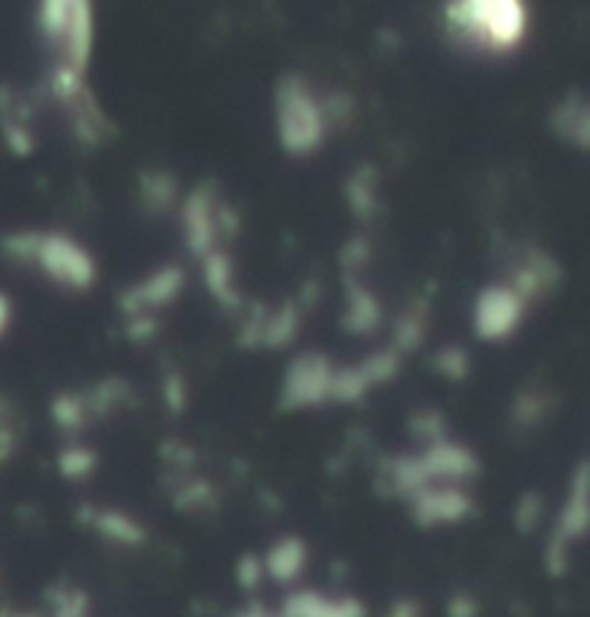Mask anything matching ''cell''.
Returning a JSON list of instances; mask_svg holds the SVG:
<instances>
[{
    "mask_svg": "<svg viewBox=\"0 0 590 617\" xmlns=\"http://www.w3.org/2000/svg\"><path fill=\"white\" fill-rule=\"evenodd\" d=\"M329 130L326 105L317 101L311 87L297 76H289L277 84V136L286 153L309 157L323 145Z\"/></svg>",
    "mask_w": 590,
    "mask_h": 617,
    "instance_id": "cell-2",
    "label": "cell"
},
{
    "mask_svg": "<svg viewBox=\"0 0 590 617\" xmlns=\"http://www.w3.org/2000/svg\"><path fill=\"white\" fill-rule=\"evenodd\" d=\"M277 617H363L354 597H326L320 591H294Z\"/></svg>",
    "mask_w": 590,
    "mask_h": 617,
    "instance_id": "cell-9",
    "label": "cell"
},
{
    "mask_svg": "<svg viewBox=\"0 0 590 617\" xmlns=\"http://www.w3.org/2000/svg\"><path fill=\"white\" fill-rule=\"evenodd\" d=\"M470 508V497L458 485H429L412 497V511L423 526H450L464 519Z\"/></svg>",
    "mask_w": 590,
    "mask_h": 617,
    "instance_id": "cell-6",
    "label": "cell"
},
{
    "mask_svg": "<svg viewBox=\"0 0 590 617\" xmlns=\"http://www.w3.org/2000/svg\"><path fill=\"white\" fill-rule=\"evenodd\" d=\"M144 197L153 199L156 206H168L170 197H173V182H170L164 173H153V182H150V188L144 191Z\"/></svg>",
    "mask_w": 590,
    "mask_h": 617,
    "instance_id": "cell-22",
    "label": "cell"
},
{
    "mask_svg": "<svg viewBox=\"0 0 590 617\" xmlns=\"http://www.w3.org/2000/svg\"><path fill=\"white\" fill-rule=\"evenodd\" d=\"M452 36L470 38L481 50L510 52L524 41L528 9L516 0H467L447 7Z\"/></svg>",
    "mask_w": 590,
    "mask_h": 617,
    "instance_id": "cell-1",
    "label": "cell"
},
{
    "mask_svg": "<svg viewBox=\"0 0 590 617\" xmlns=\"http://www.w3.org/2000/svg\"><path fill=\"white\" fill-rule=\"evenodd\" d=\"M204 280L211 286V291L217 295L222 303L228 306H237L239 303V295L233 289V266L228 260V255L222 251H211V255H204Z\"/></svg>",
    "mask_w": 590,
    "mask_h": 617,
    "instance_id": "cell-14",
    "label": "cell"
},
{
    "mask_svg": "<svg viewBox=\"0 0 590 617\" xmlns=\"http://www.w3.org/2000/svg\"><path fill=\"white\" fill-rule=\"evenodd\" d=\"M61 468L67 476H87V470L92 468V454L90 450H67L61 456Z\"/></svg>",
    "mask_w": 590,
    "mask_h": 617,
    "instance_id": "cell-21",
    "label": "cell"
},
{
    "mask_svg": "<svg viewBox=\"0 0 590 617\" xmlns=\"http://www.w3.org/2000/svg\"><path fill=\"white\" fill-rule=\"evenodd\" d=\"M182 291V271L168 266V269H159L156 275H150L144 283L127 289L124 295V309L133 315H141L150 306H164L177 298Z\"/></svg>",
    "mask_w": 590,
    "mask_h": 617,
    "instance_id": "cell-10",
    "label": "cell"
},
{
    "mask_svg": "<svg viewBox=\"0 0 590 617\" xmlns=\"http://www.w3.org/2000/svg\"><path fill=\"white\" fill-rule=\"evenodd\" d=\"M32 263L41 266L47 277L70 289H87L96 280V263L78 240L67 235H36V246L29 255Z\"/></svg>",
    "mask_w": 590,
    "mask_h": 617,
    "instance_id": "cell-3",
    "label": "cell"
},
{
    "mask_svg": "<svg viewBox=\"0 0 590 617\" xmlns=\"http://www.w3.org/2000/svg\"><path fill=\"white\" fill-rule=\"evenodd\" d=\"M96 526L104 534H110V537L121 539V543H136V539H141V531L136 528L133 519L119 517V514H101V517L96 519Z\"/></svg>",
    "mask_w": 590,
    "mask_h": 617,
    "instance_id": "cell-17",
    "label": "cell"
},
{
    "mask_svg": "<svg viewBox=\"0 0 590 617\" xmlns=\"http://www.w3.org/2000/svg\"><path fill=\"white\" fill-rule=\"evenodd\" d=\"M524 318V298L510 283H496L478 291L472 303V329L481 341H507Z\"/></svg>",
    "mask_w": 590,
    "mask_h": 617,
    "instance_id": "cell-4",
    "label": "cell"
},
{
    "mask_svg": "<svg viewBox=\"0 0 590 617\" xmlns=\"http://www.w3.org/2000/svg\"><path fill=\"white\" fill-rule=\"evenodd\" d=\"M92 36H96V29H92V7L90 3H72L70 23H67V32H63L58 47L63 52L61 64L70 67L78 76H84L87 64H90Z\"/></svg>",
    "mask_w": 590,
    "mask_h": 617,
    "instance_id": "cell-8",
    "label": "cell"
},
{
    "mask_svg": "<svg viewBox=\"0 0 590 617\" xmlns=\"http://www.w3.org/2000/svg\"><path fill=\"white\" fill-rule=\"evenodd\" d=\"M562 113L564 119L556 121V125H559V128H568V139H573L579 148H588V107L564 105Z\"/></svg>",
    "mask_w": 590,
    "mask_h": 617,
    "instance_id": "cell-16",
    "label": "cell"
},
{
    "mask_svg": "<svg viewBox=\"0 0 590 617\" xmlns=\"http://www.w3.org/2000/svg\"><path fill=\"white\" fill-rule=\"evenodd\" d=\"M423 335V315L421 312H407L401 318V327H398V349H414L421 344Z\"/></svg>",
    "mask_w": 590,
    "mask_h": 617,
    "instance_id": "cell-18",
    "label": "cell"
},
{
    "mask_svg": "<svg viewBox=\"0 0 590 617\" xmlns=\"http://www.w3.org/2000/svg\"><path fill=\"white\" fill-rule=\"evenodd\" d=\"M297 327H300V312L289 303L280 312L268 315V320L257 332L262 335V344H268V347H286L294 338Z\"/></svg>",
    "mask_w": 590,
    "mask_h": 617,
    "instance_id": "cell-15",
    "label": "cell"
},
{
    "mask_svg": "<svg viewBox=\"0 0 590 617\" xmlns=\"http://www.w3.org/2000/svg\"><path fill=\"white\" fill-rule=\"evenodd\" d=\"M349 199H352L354 206H358V213L372 211L374 208V191H372V179L366 177V173H354V182L349 188Z\"/></svg>",
    "mask_w": 590,
    "mask_h": 617,
    "instance_id": "cell-20",
    "label": "cell"
},
{
    "mask_svg": "<svg viewBox=\"0 0 590 617\" xmlns=\"http://www.w3.org/2000/svg\"><path fill=\"white\" fill-rule=\"evenodd\" d=\"M306 557H309V551H306V546H302V539L286 537V539H280V543H274L271 551L266 554L262 571L274 577V580L289 583L302 571V566H306Z\"/></svg>",
    "mask_w": 590,
    "mask_h": 617,
    "instance_id": "cell-12",
    "label": "cell"
},
{
    "mask_svg": "<svg viewBox=\"0 0 590 617\" xmlns=\"http://www.w3.org/2000/svg\"><path fill=\"white\" fill-rule=\"evenodd\" d=\"M184 235H188V246L193 255L204 257L217 251V231H219V208L217 199L208 191H197L184 202Z\"/></svg>",
    "mask_w": 590,
    "mask_h": 617,
    "instance_id": "cell-7",
    "label": "cell"
},
{
    "mask_svg": "<svg viewBox=\"0 0 590 617\" xmlns=\"http://www.w3.org/2000/svg\"><path fill=\"white\" fill-rule=\"evenodd\" d=\"M9 324H12V300L0 291V335L7 332Z\"/></svg>",
    "mask_w": 590,
    "mask_h": 617,
    "instance_id": "cell-23",
    "label": "cell"
},
{
    "mask_svg": "<svg viewBox=\"0 0 590 617\" xmlns=\"http://www.w3.org/2000/svg\"><path fill=\"white\" fill-rule=\"evenodd\" d=\"M436 367L441 369L443 376L450 378H464L467 369H470V361H467V355L456 347H447L443 352H438L436 358Z\"/></svg>",
    "mask_w": 590,
    "mask_h": 617,
    "instance_id": "cell-19",
    "label": "cell"
},
{
    "mask_svg": "<svg viewBox=\"0 0 590 617\" xmlns=\"http://www.w3.org/2000/svg\"><path fill=\"white\" fill-rule=\"evenodd\" d=\"M331 381H334V364L320 352H306L289 364L282 378V407L300 410V407H317L331 398Z\"/></svg>",
    "mask_w": 590,
    "mask_h": 617,
    "instance_id": "cell-5",
    "label": "cell"
},
{
    "mask_svg": "<svg viewBox=\"0 0 590 617\" xmlns=\"http://www.w3.org/2000/svg\"><path fill=\"white\" fill-rule=\"evenodd\" d=\"M380 324V303L372 291L349 280V309H346L343 327L349 332H372Z\"/></svg>",
    "mask_w": 590,
    "mask_h": 617,
    "instance_id": "cell-13",
    "label": "cell"
},
{
    "mask_svg": "<svg viewBox=\"0 0 590 617\" xmlns=\"http://www.w3.org/2000/svg\"><path fill=\"white\" fill-rule=\"evenodd\" d=\"M237 617H271L266 609H260V606H248V609L239 611Z\"/></svg>",
    "mask_w": 590,
    "mask_h": 617,
    "instance_id": "cell-24",
    "label": "cell"
},
{
    "mask_svg": "<svg viewBox=\"0 0 590 617\" xmlns=\"http://www.w3.org/2000/svg\"><path fill=\"white\" fill-rule=\"evenodd\" d=\"M584 528H588V470L582 465L577 474V482H573V490H570L568 505H564L562 517H559V526H556L553 554L562 546H568L570 539L582 537Z\"/></svg>",
    "mask_w": 590,
    "mask_h": 617,
    "instance_id": "cell-11",
    "label": "cell"
}]
</instances>
